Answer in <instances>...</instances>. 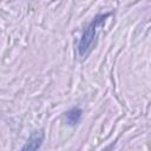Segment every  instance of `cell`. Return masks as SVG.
I'll return each instance as SVG.
<instances>
[{
  "label": "cell",
  "mask_w": 151,
  "mask_h": 151,
  "mask_svg": "<svg viewBox=\"0 0 151 151\" xmlns=\"http://www.w3.org/2000/svg\"><path fill=\"white\" fill-rule=\"evenodd\" d=\"M111 14H112L111 12L104 13V14H98L85 27V29H84L80 39H79L78 46H77V51H78L79 57L86 58L91 53V51L93 50V47L96 45V40H97V37H98L99 29L104 26L105 21L107 20V18Z\"/></svg>",
  "instance_id": "cell-1"
},
{
  "label": "cell",
  "mask_w": 151,
  "mask_h": 151,
  "mask_svg": "<svg viewBox=\"0 0 151 151\" xmlns=\"http://www.w3.org/2000/svg\"><path fill=\"white\" fill-rule=\"evenodd\" d=\"M44 138H45V133L42 130L34 131L29 136V138L27 139L26 144L22 146V150H37V149H39L44 142Z\"/></svg>",
  "instance_id": "cell-2"
},
{
  "label": "cell",
  "mask_w": 151,
  "mask_h": 151,
  "mask_svg": "<svg viewBox=\"0 0 151 151\" xmlns=\"http://www.w3.org/2000/svg\"><path fill=\"white\" fill-rule=\"evenodd\" d=\"M81 116H83V110L74 106L72 109H70L66 113H65V118H66V123L71 126L78 124L81 119Z\"/></svg>",
  "instance_id": "cell-3"
}]
</instances>
